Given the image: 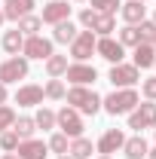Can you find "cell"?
Segmentation results:
<instances>
[{"mask_svg":"<svg viewBox=\"0 0 156 159\" xmlns=\"http://www.w3.org/2000/svg\"><path fill=\"white\" fill-rule=\"evenodd\" d=\"M95 52H98L104 61H110V64H119V61L126 58V46H122L119 40H113V37H98Z\"/></svg>","mask_w":156,"mask_h":159,"instance_id":"obj_8","label":"cell"},{"mask_svg":"<svg viewBox=\"0 0 156 159\" xmlns=\"http://www.w3.org/2000/svg\"><path fill=\"white\" fill-rule=\"evenodd\" d=\"M46 153H49V144L37 141V138L19 141V147H16V156L19 159H46Z\"/></svg>","mask_w":156,"mask_h":159,"instance_id":"obj_12","label":"cell"},{"mask_svg":"<svg viewBox=\"0 0 156 159\" xmlns=\"http://www.w3.org/2000/svg\"><path fill=\"white\" fill-rule=\"evenodd\" d=\"M153 25H156V12H153Z\"/></svg>","mask_w":156,"mask_h":159,"instance_id":"obj_42","label":"cell"},{"mask_svg":"<svg viewBox=\"0 0 156 159\" xmlns=\"http://www.w3.org/2000/svg\"><path fill=\"white\" fill-rule=\"evenodd\" d=\"M28 70H31V64L25 55H12V58H6L0 64V83L3 86H9V83H19V80L28 77Z\"/></svg>","mask_w":156,"mask_h":159,"instance_id":"obj_3","label":"cell"},{"mask_svg":"<svg viewBox=\"0 0 156 159\" xmlns=\"http://www.w3.org/2000/svg\"><path fill=\"white\" fill-rule=\"evenodd\" d=\"M153 67H156V61H153Z\"/></svg>","mask_w":156,"mask_h":159,"instance_id":"obj_46","label":"cell"},{"mask_svg":"<svg viewBox=\"0 0 156 159\" xmlns=\"http://www.w3.org/2000/svg\"><path fill=\"white\" fill-rule=\"evenodd\" d=\"M21 46H25V34H21L19 28H12V31H6V34H3V49H6L9 55H19Z\"/></svg>","mask_w":156,"mask_h":159,"instance_id":"obj_23","label":"cell"},{"mask_svg":"<svg viewBox=\"0 0 156 159\" xmlns=\"http://www.w3.org/2000/svg\"><path fill=\"white\" fill-rule=\"evenodd\" d=\"M107 80L117 86V89H135V83L141 80V70H138L135 64H113L110 67V74H107Z\"/></svg>","mask_w":156,"mask_h":159,"instance_id":"obj_4","label":"cell"},{"mask_svg":"<svg viewBox=\"0 0 156 159\" xmlns=\"http://www.w3.org/2000/svg\"><path fill=\"white\" fill-rule=\"evenodd\" d=\"M12 132L19 135V141L34 138V132H37V122H34V116H16V122H12Z\"/></svg>","mask_w":156,"mask_h":159,"instance_id":"obj_22","label":"cell"},{"mask_svg":"<svg viewBox=\"0 0 156 159\" xmlns=\"http://www.w3.org/2000/svg\"><path fill=\"white\" fill-rule=\"evenodd\" d=\"M141 3H147V0H141Z\"/></svg>","mask_w":156,"mask_h":159,"instance_id":"obj_44","label":"cell"},{"mask_svg":"<svg viewBox=\"0 0 156 159\" xmlns=\"http://www.w3.org/2000/svg\"><path fill=\"white\" fill-rule=\"evenodd\" d=\"M147 159H156V147H153V150H147Z\"/></svg>","mask_w":156,"mask_h":159,"instance_id":"obj_37","label":"cell"},{"mask_svg":"<svg viewBox=\"0 0 156 159\" xmlns=\"http://www.w3.org/2000/svg\"><path fill=\"white\" fill-rule=\"evenodd\" d=\"M64 92H67L64 83H61V80H52V77H49V83L43 86V95H46L49 101H61V98H64Z\"/></svg>","mask_w":156,"mask_h":159,"instance_id":"obj_26","label":"cell"},{"mask_svg":"<svg viewBox=\"0 0 156 159\" xmlns=\"http://www.w3.org/2000/svg\"><path fill=\"white\" fill-rule=\"evenodd\" d=\"M3 21H6V19H3V9H0V25H3Z\"/></svg>","mask_w":156,"mask_h":159,"instance_id":"obj_39","label":"cell"},{"mask_svg":"<svg viewBox=\"0 0 156 159\" xmlns=\"http://www.w3.org/2000/svg\"><path fill=\"white\" fill-rule=\"evenodd\" d=\"M6 98H9V92H6V86L0 83V104H6Z\"/></svg>","mask_w":156,"mask_h":159,"instance_id":"obj_36","label":"cell"},{"mask_svg":"<svg viewBox=\"0 0 156 159\" xmlns=\"http://www.w3.org/2000/svg\"><path fill=\"white\" fill-rule=\"evenodd\" d=\"M64 70H67V55H58V52H52V55L46 58V74H49L52 80H58Z\"/></svg>","mask_w":156,"mask_h":159,"instance_id":"obj_24","label":"cell"},{"mask_svg":"<svg viewBox=\"0 0 156 159\" xmlns=\"http://www.w3.org/2000/svg\"><path fill=\"white\" fill-rule=\"evenodd\" d=\"M113 31H117L113 16H110V12H98V16H95V25H92V34H95V37H110Z\"/></svg>","mask_w":156,"mask_h":159,"instance_id":"obj_21","label":"cell"},{"mask_svg":"<svg viewBox=\"0 0 156 159\" xmlns=\"http://www.w3.org/2000/svg\"><path fill=\"white\" fill-rule=\"evenodd\" d=\"M122 144H126V135H122V129H107V132L98 138L95 150L101 153V156H110V153L122 150Z\"/></svg>","mask_w":156,"mask_h":159,"instance_id":"obj_10","label":"cell"},{"mask_svg":"<svg viewBox=\"0 0 156 159\" xmlns=\"http://www.w3.org/2000/svg\"><path fill=\"white\" fill-rule=\"evenodd\" d=\"M138 34H141V43H153V37H156V25L144 19L141 25H138Z\"/></svg>","mask_w":156,"mask_h":159,"instance_id":"obj_33","label":"cell"},{"mask_svg":"<svg viewBox=\"0 0 156 159\" xmlns=\"http://www.w3.org/2000/svg\"><path fill=\"white\" fill-rule=\"evenodd\" d=\"M12 122H16V110H12V107H6V104H0V132L12 129Z\"/></svg>","mask_w":156,"mask_h":159,"instance_id":"obj_31","label":"cell"},{"mask_svg":"<svg viewBox=\"0 0 156 159\" xmlns=\"http://www.w3.org/2000/svg\"><path fill=\"white\" fill-rule=\"evenodd\" d=\"M153 135H156V129H153Z\"/></svg>","mask_w":156,"mask_h":159,"instance_id":"obj_45","label":"cell"},{"mask_svg":"<svg viewBox=\"0 0 156 159\" xmlns=\"http://www.w3.org/2000/svg\"><path fill=\"white\" fill-rule=\"evenodd\" d=\"M119 6H122L119 0H92V9H95V12H110V16H113Z\"/></svg>","mask_w":156,"mask_h":159,"instance_id":"obj_32","label":"cell"},{"mask_svg":"<svg viewBox=\"0 0 156 159\" xmlns=\"http://www.w3.org/2000/svg\"><path fill=\"white\" fill-rule=\"evenodd\" d=\"M34 3H37V0H6V3H3V19L6 21H19V19H25V16H31Z\"/></svg>","mask_w":156,"mask_h":159,"instance_id":"obj_15","label":"cell"},{"mask_svg":"<svg viewBox=\"0 0 156 159\" xmlns=\"http://www.w3.org/2000/svg\"><path fill=\"white\" fill-rule=\"evenodd\" d=\"M67 153H71V159H92V153H95V147H92V141L89 138H71V147H67Z\"/></svg>","mask_w":156,"mask_h":159,"instance_id":"obj_18","label":"cell"},{"mask_svg":"<svg viewBox=\"0 0 156 159\" xmlns=\"http://www.w3.org/2000/svg\"><path fill=\"white\" fill-rule=\"evenodd\" d=\"M98 159H110V156H98Z\"/></svg>","mask_w":156,"mask_h":159,"instance_id":"obj_41","label":"cell"},{"mask_svg":"<svg viewBox=\"0 0 156 159\" xmlns=\"http://www.w3.org/2000/svg\"><path fill=\"white\" fill-rule=\"evenodd\" d=\"M43 86H34V83H28V86H19V92H16V104L19 107H37L43 104Z\"/></svg>","mask_w":156,"mask_h":159,"instance_id":"obj_14","label":"cell"},{"mask_svg":"<svg viewBox=\"0 0 156 159\" xmlns=\"http://www.w3.org/2000/svg\"><path fill=\"white\" fill-rule=\"evenodd\" d=\"M153 46H156V37H153Z\"/></svg>","mask_w":156,"mask_h":159,"instance_id":"obj_43","label":"cell"},{"mask_svg":"<svg viewBox=\"0 0 156 159\" xmlns=\"http://www.w3.org/2000/svg\"><path fill=\"white\" fill-rule=\"evenodd\" d=\"M119 43H122V46H138V43H141L138 25H126V28L119 31Z\"/></svg>","mask_w":156,"mask_h":159,"instance_id":"obj_28","label":"cell"},{"mask_svg":"<svg viewBox=\"0 0 156 159\" xmlns=\"http://www.w3.org/2000/svg\"><path fill=\"white\" fill-rule=\"evenodd\" d=\"M153 125H156V104H153V101L138 104L135 110L129 113V129H135V132H141V129H153Z\"/></svg>","mask_w":156,"mask_h":159,"instance_id":"obj_7","label":"cell"},{"mask_svg":"<svg viewBox=\"0 0 156 159\" xmlns=\"http://www.w3.org/2000/svg\"><path fill=\"white\" fill-rule=\"evenodd\" d=\"M16 147H19V135H16L12 129L0 132V150H3V153H16Z\"/></svg>","mask_w":156,"mask_h":159,"instance_id":"obj_29","label":"cell"},{"mask_svg":"<svg viewBox=\"0 0 156 159\" xmlns=\"http://www.w3.org/2000/svg\"><path fill=\"white\" fill-rule=\"evenodd\" d=\"M122 150H126V159H147V141L141 138V135H135V138H126V144H122Z\"/></svg>","mask_w":156,"mask_h":159,"instance_id":"obj_19","label":"cell"},{"mask_svg":"<svg viewBox=\"0 0 156 159\" xmlns=\"http://www.w3.org/2000/svg\"><path fill=\"white\" fill-rule=\"evenodd\" d=\"M95 43H98V37L92 31H80L77 37H74V43H71V58L74 61H86L95 52Z\"/></svg>","mask_w":156,"mask_h":159,"instance_id":"obj_9","label":"cell"},{"mask_svg":"<svg viewBox=\"0 0 156 159\" xmlns=\"http://www.w3.org/2000/svg\"><path fill=\"white\" fill-rule=\"evenodd\" d=\"M119 12H122L126 25H141L144 16H147V6H144L141 0H129V3H122V6H119Z\"/></svg>","mask_w":156,"mask_h":159,"instance_id":"obj_16","label":"cell"},{"mask_svg":"<svg viewBox=\"0 0 156 159\" xmlns=\"http://www.w3.org/2000/svg\"><path fill=\"white\" fill-rule=\"evenodd\" d=\"M16 28H19L25 37H34V34H40L43 21H40V16H25V19H19V21H16Z\"/></svg>","mask_w":156,"mask_h":159,"instance_id":"obj_25","label":"cell"},{"mask_svg":"<svg viewBox=\"0 0 156 159\" xmlns=\"http://www.w3.org/2000/svg\"><path fill=\"white\" fill-rule=\"evenodd\" d=\"M34 122H37V129L49 132V129H55V113H52L49 107H40V110H37V116H34Z\"/></svg>","mask_w":156,"mask_h":159,"instance_id":"obj_27","label":"cell"},{"mask_svg":"<svg viewBox=\"0 0 156 159\" xmlns=\"http://www.w3.org/2000/svg\"><path fill=\"white\" fill-rule=\"evenodd\" d=\"M67 19H71V6L64 0H49V6H43V16H40L43 25H58Z\"/></svg>","mask_w":156,"mask_h":159,"instance_id":"obj_13","label":"cell"},{"mask_svg":"<svg viewBox=\"0 0 156 159\" xmlns=\"http://www.w3.org/2000/svg\"><path fill=\"white\" fill-rule=\"evenodd\" d=\"M58 159H71V156H67V153H64V156H58Z\"/></svg>","mask_w":156,"mask_h":159,"instance_id":"obj_40","label":"cell"},{"mask_svg":"<svg viewBox=\"0 0 156 159\" xmlns=\"http://www.w3.org/2000/svg\"><path fill=\"white\" fill-rule=\"evenodd\" d=\"M0 159H19V156H16V153H6V156H0Z\"/></svg>","mask_w":156,"mask_h":159,"instance_id":"obj_38","label":"cell"},{"mask_svg":"<svg viewBox=\"0 0 156 159\" xmlns=\"http://www.w3.org/2000/svg\"><path fill=\"white\" fill-rule=\"evenodd\" d=\"M64 77L71 80L74 86H89V83H95V80H98V70L92 67V64H83V61H77V64H67Z\"/></svg>","mask_w":156,"mask_h":159,"instance_id":"obj_11","label":"cell"},{"mask_svg":"<svg viewBox=\"0 0 156 159\" xmlns=\"http://www.w3.org/2000/svg\"><path fill=\"white\" fill-rule=\"evenodd\" d=\"M67 147H71V144H67V135H64V132H55V135L49 138V150H52V153H58V156L67 153Z\"/></svg>","mask_w":156,"mask_h":159,"instance_id":"obj_30","label":"cell"},{"mask_svg":"<svg viewBox=\"0 0 156 159\" xmlns=\"http://www.w3.org/2000/svg\"><path fill=\"white\" fill-rule=\"evenodd\" d=\"M141 92H144V98H147V101H156V77L141 80Z\"/></svg>","mask_w":156,"mask_h":159,"instance_id":"obj_34","label":"cell"},{"mask_svg":"<svg viewBox=\"0 0 156 159\" xmlns=\"http://www.w3.org/2000/svg\"><path fill=\"white\" fill-rule=\"evenodd\" d=\"M55 125H58L67 138H80L83 135V116H80V110H74V107H61L58 113H55Z\"/></svg>","mask_w":156,"mask_h":159,"instance_id":"obj_5","label":"cell"},{"mask_svg":"<svg viewBox=\"0 0 156 159\" xmlns=\"http://www.w3.org/2000/svg\"><path fill=\"white\" fill-rule=\"evenodd\" d=\"M64 98H67V107H74V110L86 113V116H95L98 110H101V95L92 92V89H86V86H74V89H67Z\"/></svg>","mask_w":156,"mask_h":159,"instance_id":"obj_1","label":"cell"},{"mask_svg":"<svg viewBox=\"0 0 156 159\" xmlns=\"http://www.w3.org/2000/svg\"><path fill=\"white\" fill-rule=\"evenodd\" d=\"M55 31H52V43H74V37H77V25L67 19V21H58V25H52Z\"/></svg>","mask_w":156,"mask_h":159,"instance_id":"obj_20","label":"cell"},{"mask_svg":"<svg viewBox=\"0 0 156 159\" xmlns=\"http://www.w3.org/2000/svg\"><path fill=\"white\" fill-rule=\"evenodd\" d=\"M95 16H98L95 9H83V12H80V25L92 31V25H95Z\"/></svg>","mask_w":156,"mask_h":159,"instance_id":"obj_35","label":"cell"},{"mask_svg":"<svg viewBox=\"0 0 156 159\" xmlns=\"http://www.w3.org/2000/svg\"><path fill=\"white\" fill-rule=\"evenodd\" d=\"M156 61V46L153 43H138L135 46V67L141 70V67H153Z\"/></svg>","mask_w":156,"mask_h":159,"instance_id":"obj_17","label":"cell"},{"mask_svg":"<svg viewBox=\"0 0 156 159\" xmlns=\"http://www.w3.org/2000/svg\"><path fill=\"white\" fill-rule=\"evenodd\" d=\"M138 104H141V98L135 89H117L101 98V110H107L110 116H119V113H132Z\"/></svg>","mask_w":156,"mask_h":159,"instance_id":"obj_2","label":"cell"},{"mask_svg":"<svg viewBox=\"0 0 156 159\" xmlns=\"http://www.w3.org/2000/svg\"><path fill=\"white\" fill-rule=\"evenodd\" d=\"M55 49H52V40H46V37H40V34H34V37H25V46H21V55L31 61V58H37V61H46L49 55H52Z\"/></svg>","mask_w":156,"mask_h":159,"instance_id":"obj_6","label":"cell"}]
</instances>
